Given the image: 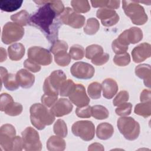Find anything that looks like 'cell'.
Masks as SVG:
<instances>
[{
  "mask_svg": "<svg viewBox=\"0 0 151 151\" xmlns=\"http://www.w3.org/2000/svg\"><path fill=\"white\" fill-rule=\"evenodd\" d=\"M34 2L42 6L30 17L29 24L40 29L48 41L52 43L58 38V29L61 24L59 16L51 7L49 1Z\"/></svg>",
  "mask_w": 151,
  "mask_h": 151,
  "instance_id": "obj_1",
  "label": "cell"
},
{
  "mask_svg": "<svg viewBox=\"0 0 151 151\" xmlns=\"http://www.w3.org/2000/svg\"><path fill=\"white\" fill-rule=\"evenodd\" d=\"M31 124L38 130L44 129L55 120V116L45 106L40 103L32 104L29 109Z\"/></svg>",
  "mask_w": 151,
  "mask_h": 151,
  "instance_id": "obj_2",
  "label": "cell"
},
{
  "mask_svg": "<svg viewBox=\"0 0 151 151\" xmlns=\"http://www.w3.org/2000/svg\"><path fill=\"white\" fill-rule=\"evenodd\" d=\"M123 9L125 14L130 18L133 24L137 25L145 24L147 21L144 8L135 1H123Z\"/></svg>",
  "mask_w": 151,
  "mask_h": 151,
  "instance_id": "obj_3",
  "label": "cell"
},
{
  "mask_svg": "<svg viewBox=\"0 0 151 151\" xmlns=\"http://www.w3.org/2000/svg\"><path fill=\"white\" fill-rule=\"evenodd\" d=\"M117 127L122 134L129 140H134L139 136L140 125L133 118L123 116L117 120Z\"/></svg>",
  "mask_w": 151,
  "mask_h": 151,
  "instance_id": "obj_4",
  "label": "cell"
},
{
  "mask_svg": "<svg viewBox=\"0 0 151 151\" xmlns=\"http://www.w3.org/2000/svg\"><path fill=\"white\" fill-rule=\"evenodd\" d=\"M66 80V75L62 70H54L49 77L45 78L44 82L43 90L44 94L58 96L62 84Z\"/></svg>",
  "mask_w": 151,
  "mask_h": 151,
  "instance_id": "obj_5",
  "label": "cell"
},
{
  "mask_svg": "<svg viewBox=\"0 0 151 151\" xmlns=\"http://www.w3.org/2000/svg\"><path fill=\"white\" fill-rule=\"evenodd\" d=\"M24 35V29L22 26L8 22L3 27L1 39L5 44H9L21 40Z\"/></svg>",
  "mask_w": 151,
  "mask_h": 151,
  "instance_id": "obj_6",
  "label": "cell"
},
{
  "mask_svg": "<svg viewBox=\"0 0 151 151\" xmlns=\"http://www.w3.org/2000/svg\"><path fill=\"white\" fill-rule=\"evenodd\" d=\"M23 142V148L27 151H40L42 149V144L39 134L31 127H27L21 133Z\"/></svg>",
  "mask_w": 151,
  "mask_h": 151,
  "instance_id": "obj_7",
  "label": "cell"
},
{
  "mask_svg": "<svg viewBox=\"0 0 151 151\" xmlns=\"http://www.w3.org/2000/svg\"><path fill=\"white\" fill-rule=\"evenodd\" d=\"M73 133L84 141L91 140L95 134L94 125L88 120H80L75 122L71 127Z\"/></svg>",
  "mask_w": 151,
  "mask_h": 151,
  "instance_id": "obj_8",
  "label": "cell"
},
{
  "mask_svg": "<svg viewBox=\"0 0 151 151\" xmlns=\"http://www.w3.org/2000/svg\"><path fill=\"white\" fill-rule=\"evenodd\" d=\"M61 24L68 25L74 28H80L85 23V17L76 12L70 7L64 9L63 13L59 16Z\"/></svg>",
  "mask_w": 151,
  "mask_h": 151,
  "instance_id": "obj_9",
  "label": "cell"
},
{
  "mask_svg": "<svg viewBox=\"0 0 151 151\" xmlns=\"http://www.w3.org/2000/svg\"><path fill=\"white\" fill-rule=\"evenodd\" d=\"M28 59L39 65H50L52 60L50 52L42 47L34 46L28 50Z\"/></svg>",
  "mask_w": 151,
  "mask_h": 151,
  "instance_id": "obj_10",
  "label": "cell"
},
{
  "mask_svg": "<svg viewBox=\"0 0 151 151\" xmlns=\"http://www.w3.org/2000/svg\"><path fill=\"white\" fill-rule=\"evenodd\" d=\"M143 38V32L138 27H133L126 29L121 33L117 38V42L124 47H128L130 44H136L140 42Z\"/></svg>",
  "mask_w": 151,
  "mask_h": 151,
  "instance_id": "obj_11",
  "label": "cell"
},
{
  "mask_svg": "<svg viewBox=\"0 0 151 151\" xmlns=\"http://www.w3.org/2000/svg\"><path fill=\"white\" fill-rule=\"evenodd\" d=\"M16 136L15 127L11 124H3L0 129V145L6 151H12Z\"/></svg>",
  "mask_w": 151,
  "mask_h": 151,
  "instance_id": "obj_12",
  "label": "cell"
},
{
  "mask_svg": "<svg viewBox=\"0 0 151 151\" xmlns=\"http://www.w3.org/2000/svg\"><path fill=\"white\" fill-rule=\"evenodd\" d=\"M70 72L73 76L79 79H90L94 74L95 70L93 65L85 62H76L71 66Z\"/></svg>",
  "mask_w": 151,
  "mask_h": 151,
  "instance_id": "obj_13",
  "label": "cell"
},
{
  "mask_svg": "<svg viewBox=\"0 0 151 151\" xmlns=\"http://www.w3.org/2000/svg\"><path fill=\"white\" fill-rule=\"evenodd\" d=\"M70 101L77 107H83L88 105L90 99L86 94V88L81 84H76L69 95Z\"/></svg>",
  "mask_w": 151,
  "mask_h": 151,
  "instance_id": "obj_14",
  "label": "cell"
},
{
  "mask_svg": "<svg viewBox=\"0 0 151 151\" xmlns=\"http://www.w3.org/2000/svg\"><path fill=\"white\" fill-rule=\"evenodd\" d=\"M96 16L101 20L103 25L111 27L116 24L119 21V16L117 12L109 8H100L97 11Z\"/></svg>",
  "mask_w": 151,
  "mask_h": 151,
  "instance_id": "obj_15",
  "label": "cell"
},
{
  "mask_svg": "<svg viewBox=\"0 0 151 151\" xmlns=\"http://www.w3.org/2000/svg\"><path fill=\"white\" fill-rule=\"evenodd\" d=\"M73 108V104L69 100L61 98L51 107L50 110L55 116L60 117L70 113Z\"/></svg>",
  "mask_w": 151,
  "mask_h": 151,
  "instance_id": "obj_16",
  "label": "cell"
},
{
  "mask_svg": "<svg viewBox=\"0 0 151 151\" xmlns=\"http://www.w3.org/2000/svg\"><path fill=\"white\" fill-rule=\"evenodd\" d=\"M133 60L136 63L144 61L151 55V45L147 42L142 43L135 47L132 51Z\"/></svg>",
  "mask_w": 151,
  "mask_h": 151,
  "instance_id": "obj_17",
  "label": "cell"
},
{
  "mask_svg": "<svg viewBox=\"0 0 151 151\" xmlns=\"http://www.w3.org/2000/svg\"><path fill=\"white\" fill-rule=\"evenodd\" d=\"M1 84H4V87L8 90L14 91L19 88V84L17 81L16 74L12 73H8L7 70L1 67Z\"/></svg>",
  "mask_w": 151,
  "mask_h": 151,
  "instance_id": "obj_18",
  "label": "cell"
},
{
  "mask_svg": "<svg viewBox=\"0 0 151 151\" xmlns=\"http://www.w3.org/2000/svg\"><path fill=\"white\" fill-rule=\"evenodd\" d=\"M16 77L19 85L24 88L31 87L35 81V76L25 69H21L18 71Z\"/></svg>",
  "mask_w": 151,
  "mask_h": 151,
  "instance_id": "obj_19",
  "label": "cell"
},
{
  "mask_svg": "<svg viewBox=\"0 0 151 151\" xmlns=\"http://www.w3.org/2000/svg\"><path fill=\"white\" fill-rule=\"evenodd\" d=\"M103 96L107 99H111L118 91L117 82L113 78H108L105 79L101 84Z\"/></svg>",
  "mask_w": 151,
  "mask_h": 151,
  "instance_id": "obj_20",
  "label": "cell"
},
{
  "mask_svg": "<svg viewBox=\"0 0 151 151\" xmlns=\"http://www.w3.org/2000/svg\"><path fill=\"white\" fill-rule=\"evenodd\" d=\"M135 74L140 78L143 80L145 86L150 88L151 68L149 64H142L136 67Z\"/></svg>",
  "mask_w": 151,
  "mask_h": 151,
  "instance_id": "obj_21",
  "label": "cell"
},
{
  "mask_svg": "<svg viewBox=\"0 0 151 151\" xmlns=\"http://www.w3.org/2000/svg\"><path fill=\"white\" fill-rule=\"evenodd\" d=\"M114 133L113 126L109 123H101L99 124L96 129V134L101 140H107L110 139Z\"/></svg>",
  "mask_w": 151,
  "mask_h": 151,
  "instance_id": "obj_22",
  "label": "cell"
},
{
  "mask_svg": "<svg viewBox=\"0 0 151 151\" xmlns=\"http://www.w3.org/2000/svg\"><path fill=\"white\" fill-rule=\"evenodd\" d=\"M65 146V140L58 136H51L47 142V148L50 151H63Z\"/></svg>",
  "mask_w": 151,
  "mask_h": 151,
  "instance_id": "obj_23",
  "label": "cell"
},
{
  "mask_svg": "<svg viewBox=\"0 0 151 151\" xmlns=\"http://www.w3.org/2000/svg\"><path fill=\"white\" fill-rule=\"evenodd\" d=\"M25 47L21 43L14 44L8 48V55L12 61L20 60L25 54Z\"/></svg>",
  "mask_w": 151,
  "mask_h": 151,
  "instance_id": "obj_24",
  "label": "cell"
},
{
  "mask_svg": "<svg viewBox=\"0 0 151 151\" xmlns=\"http://www.w3.org/2000/svg\"><path fill=\"white\" fill-rule=\"evenodd\" d=\"M23 1L19 0H1L0 1V8L5 12H13L19 9Z\"/></svg>",
  "mask_w": 151,
  "mask_h": 151,
  "instance_id": "obj_25",
  "label": "cell"
},
{
  "mask_svg": "<svg viewBox=\"0 0 151 151\" xmlns=\"http://www.w3.org/2000/svg\"><path fill=\"white\" fill-rule=\"evenodd\" d=\"M11 19L14 22L21 25L25 26L29 24L30 16L26 10H22L11 16Z\"/></svg>",
  "mask_w": 151,
  "mask_h": 151,
  "instance_id": "obj_26",
  "label": "cell"
},
{
  "mask_svg": "<svg viewBox=\"0 0 151 151\" xmlns=\"http://www.w3.org/2000/svg\"><path fill=\"white\" fill-rule=\"evenodd\" d=\"M120 1H106L98 0L91 1V4L94 8H109L111 9H117L120 6Z\"/></svg>",
  "mask_w": 151,
  "mask_h": 151,
  "instance_id": "obj_27",
  "label": "cell"
},
{
  "mask_svg": "<svg viewBox=\"0 0 151 151\" xmlns=\"http://www.w3.org/2000/svg\"><path fill=\"white\" fill-rule=\"evenodd\" d=\"M134 113L145 118L148 117L151 114V101L141 102L135 106Z\"/></svg>",
  "mask_w": 151,
  "mask_h": 151,
  "instance_id": "obj_28",
  "label": "cell"
},
{
  "mask_svg": "<svg viewBox=\"0 0 151 151\" xmlns=\"http://www.w3.org/2000/svg\"><path fill=\"white\" fill-rule=\"evenodd\" d=\"M91 116L97 120H104L109 116V110L103 106L95 105L91 107Z\"/></svg>",
  "mask_w": 151,
  "mask_h": 151,
  "instance_id": "obj_29",
  "label": "cell"
},
{
  "mask_svg": "<svg viewBox=\"0 0 151 151\" xmlns=\"http://www.w3.org/2000/svg\"><path fill=\"white\" fill-rule=\"evenodd\" d=\"M71 5L77 13H86L90 10L89 2L86 0H73L71 1Z\"/></svg>",
  "mask_w": 151,
  "mask_h": 151,
  "instance_id": "obj_30",
  "label": "cell"
},
{
  "mask_svg": "<svg viewBox=\"0 0 151 151\" xmlns=\"http://www.w3.org/2000/svg\"><path fill=\"white\" fill-rule=\"evenodd\" d=\"M100 24L95 18H90L87 19L84 28V32L87 35H94L99 29Z\"/></svg>",
  "mask_w": 151,
  "mask_h": 151,
  "instance_id": "obj_31",
  "label": "cell"
},
{
  "mask_svg": "<svg viewBox=\"0 0 151 151\" xmlns=\"http://www.w3.org/2000/svg\"><path fill=\"white\" fill-rule=\"evenodd\" d=\"M103 52L104 51L101 46L97 44H91L86 48V57L87 59L92 60Z\"/></svg>",
  "mask_w": 151,
  "mask_h": 151,
  "instance_id": "obj_32",
  "label": "cell"
},
{
  "mask_svg": "<svg viewBox=\"0 0 151 151\" xmlns=\"http://www.w3.org/2000/svg\"><path fill=\"white\" fill-rule=\"evenodd\" d=\"M101 84L98 82H93L88 85L87 93L90 98L93 99H98L101 97Z\"/></svg>",
  "mask_w": 151,
  "mask_h": 151,
  "instance_id": "obj_33",
  "label": "cell"
},
{
  "mask_svg": "<svg viewBox=\"0 0 151 151\" xmlns=\"http://www.w3.org/2000/svg\"><path fill=\"white\" fill-rule=\"evenodd\" d=\"M53 130L56 135L62 137H65L68 133L66 123L62 119H58L55 122L53 126Z\"/></svg>",
  "mask_w": 151,
  "mask_h": 151,
  "instance_id": "obj_34",
  "label": "cell"
},
{
  "mask_svg": "<svg viewBox=\"0 0 151 151\" xmlns=\"http://www.w3.org/2000/svg\"><path fill=\"white\" fill-rule=\"evenodd\" d=\"M71 56L67 51H61L54 54V60L57 64L65 67L68 65L71 61Z\"/></svg>",
  "mask_w": 151,
  "mask_h": 151,
  "instance_id": "obj_35",
  "label": "cell"
},
{
  "mask_svg": "<svg viewBox=\"0 0 151 151\" xmlns=\"http://www.w3.org/2000/svg\"><path fill=\"white\" fill-rule=\"evenodd\" d=\"M85 54V51L84 48L78 44H75L71 47L69 51V54L71 58L74 60H81Z\"/></svg>",
  "mask_w": 151,
  "mask_h": 151,
  "instance_id": "obj_36",
  "label": "cell"
},
{
  "mask_svg": "<svg viewBox=\"0 0 151 151\" xmlns=\"http://www.w3.org/2000/svg\"><path fill=\"white\" fill-rule=\"evenodd\" d=\"M23 107L21 104L12 102L4 110L5 114L11 116H16L19 115L22 111Z\"/></svg>",
  "mask_w": 151,
  "mask_h": 151,
  "instance_id": "obj_37",
  "label": "cell"
},
{
  "mask_svg": "<svg viewBox=\"0 0 151 151\" xmlns=\"http://www.w3.org/2000/svg\"><path fill=\"white\" fill-rule=\"evenodd\" d=\"M73 80L68 79L66 80L64 83L62 84L60 91L59 94L61 96L63 97H67L69 96L71 91H73L74 86H75Z\"/></svg>",
  "mask_w": 151,
  "mask_h": 151,
  "instance_id": "obj_38",
  "label": "cell"
},
{
  "mask_svg": "<svg viewBox=\"0 0 151 151\" xmlns=\"http://www.w3.org/2000/svg\"><path fill=\"white\" fill-rule=\"evenodd\" d=\"M68 47V44L65 41L57 40L52 43V45L50 47V51L54 55L61 51H67Z\"/></svg>",
  "mask_w": 151,
  "mask_h": 151,
  "instance_id": "obj_39",
  "label": "cell"
},
{
  "mask_svg": "<svg viewBox=\"0 0 151 151\" xmlns=\"http://www.w3.org/2000/svg\"><path fill=\"white\" fill-rule=\"evenodd\" d=\"M113 61L114 64L118 66H126L130 63V57L127 52L116 54L114 57Z\"/></svg>",
  "mask_w": 151,
  "mask_h": 151,
  "instance_id": "obj_40",
  "label": "cell"
},
{
  "mask_svg": "<svg viewBox=\"0 0 151 151\" xmlns=\"http://www.w3.org/2000/svg\"><path fill=\"white\" fill-rule=\"evenodd\" d=\"M132 104L130 103L125 102L118 106L115 110L116 113L120 116H127L132 112Z\"/></svg>",
  "mask_w": 151,
  "mask_h": 151,
  "instance_id": "obj_41",
  "label": "cell"
},
{
  "mask_svg": "<svg viewBox=\"0 0 151 151\" xmlns=\"http://www.w3.org/2000/svg\"><path fill=\"white\" fill-rule=\"evenodd\" d=\"M129 98V94L127 91H120L113 99V104L114 106H118L121 104L127 101Z\"/></svg>",
  "mask_w": 151,
  "mask_h": 151,
  "instance_id": "obj_42",
  "label": "cell"
},
{
  "mask_svg": "<svg viewBox=\"0 0 151 151\" xmlns=\"http://www.w3.org/2000/svg\"><path fill=\"white\" fill-rule=\"evenodd\" d=\"M91 107L87 105L83 107H77L76 110V115L80 118H89L91 116Z\"/></svg>",
  "mask_w": 151,
  "mask_h": 151,
  "instance_id": "obj_43",
  "label": "cell"
},
{
  "mask_svg": "<svg viewBox=\"0 0 151 151\" xmlns=\"http://www.w3.org/2000/svg\"><path fill=\"white\" fill-rule=\"evenodd\" d=\"M14 102L12 97L8 93H2L0 97V109L1 111H4L5 109Z\"/></svg>",
  "mask_w": 151,
  "mask_h": 151,
  "instance_id": "obj_44",
  "label": "cell"
},
{
  "mask_svg": "<svg viewBox=\"0 0 151 151\" xmlns=\"http://www.w3.org/2000/svg\"><path fill=\"white\" fill-rule=\"evenodd\" d=\"M58 96H52V95H47L44 94L42 96L41 101L42 104L45 106L47 107H51L57 100Z\"/></svg>",
  "mask_w": 151,
  "mask_h": 151,
  "instance_id": "obj_45",
  "label": "cell"
},
{
  "mask_svg": "<svg viewBox=\"0 0 151 151\" xmlns=\"http://www.w3.org/2000/svg\"><path fill=\"white\" fill-rule=\"evenodd\" d=\"M109 60V55L107 53L103 52L91 60V63L96 65H102L106 63Z\"/></svg>",
  "mask_w": 151,
  "mask_h": 151,
  "instance_id": "obj_46",
  "label": "cell"
},
{
  "mask_svg": "<svg viewBox=\"0 0 151 151\" xmlns=\"http://www.w3.org/2000/svg\"><path fill=\"white\" fill-rule=\"evenodd\" d=\"M49 3L58 16H60L63 13L65 9L64 4L61 1H49Z\"/></svg>",
  "mask_w": 151,
  "mask_h": 151,
  "instance_id": "obj_47",
  "label": "cell"
},
{
  "mask_svg": "<svg viewBox=\"0 0 151 151\" xmlns=\"http://www.w3.org/2000/svg\"><path fill=\"white\" fill-rule=\"evenodd\" d=\"M24 66L27 69H28V70H29L33 73L38 72L41 70L40 65L31 61V60H29L28 58L25 60V61L24 63Z\"/></svg>",
  "mask_w": 151,
  "mask_h": 151,
  "instance_id": "obj_48",
  "label": "cell"
},
{
  "mask_svg": "<svg viewBox=\"0 0 151 151\" xmlns=\"http://www.w3.org/2000/svg\"><path fill=\"white\" fill-rule=\"evenodd\" d=\"M111 47L113 51L116 54H120L124 52H126L127 50H128V47H123L119 44L115 40L113 41L111 44Z\"/></svg>",
  "mask_w": 151,
  "mask_h": 151,
  "instance_id": "obj_49",
  "label": "cell"
},
{
  "mask_svg": "<svg viewBox=\"0 0 151 151\" xmlns=\"http://www.w3.org/2000/svg\"><path fill=\"white\" fill-rule=\"evenodd\" d=\"M140 100L141 102L151 101V91H150V90L144 89L140 94Z\"/></svg>",
  "mask_w": 151,
  "mask_h": 151,
  "instance_id": "obj_50",
  "label": "cell"
},
{
  "mask_svg": "<svg viewBox=\"0 0 151 151\" xmlns=\"http://www.w3.org/2000/svg\"><path fill=\"white\" fill-rule=\"evenodd\" d=\"M88 150H104V149L102 145L98 143H94L89 146Z\"/></svg>",
  "mask_w": 151,
  "mask_h": 151,
  "instance_id": "obj_51",
  "label": "cell"
},
{
  "mask_svg": "<svg viewBox=\"0 0 151 151\" xmlns=\"http://www.w3.org/2000/svg\"><path fill=\"white\" fill-rule=\"evenodd\" d=\"M6 60V52L5 49L1 47V62Z\"/></svg>",
  "mask_w": 151,
  "mask_h": 151,
  "instance_id": "obj_52",
  "label": "cell"
}]
</instances>
